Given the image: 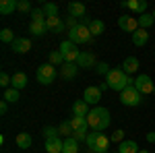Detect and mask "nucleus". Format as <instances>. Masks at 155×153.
Returning <instances> with one entry per match:
<instances>
[{
	"label": "nucleus",
	"mask_w": 155,
	"mask_h": 153,
	"mask_svg": "<svg viewBox=\"0 0 155 153\" xmlns=\"http://www.w3.org/2000/svg\"><path fill=\"white\" fill-rule=\"evenodd\" d=\"M12 83V77H8L6 72H2L0 75V87H4V89H8V85Z\"/></svg>",
	"instance_id": "obj_40"
},
{
	"label": "nucleus",
	"mask_w": 155,
	"mask_h": 153,
	"mask_svg": "<svg viewBox=\"0 0 155 153\" xmlns=\"http://www.w3.org/2000/svg\"><path fill=\"white\" fill-rule=\"evenodd\" d=\"M44 139L48 141V139H56V137H60V130L58 128H54V126H44Z\"/></svg>",
	"instance_id": "obj_34"
},
{
	"label": "nucleus",
	"mask_w": 155,
	"mask_h": 153,
	"mask_svg": "<svg viewBox=\"0 0 155 153\" xmlns=\"http://www.w3.org/2000/svg\"><path fill=\"white\" fill-rule=\"evenodd\" d=\"M71 124H72V130H74V132H87V128H89L87 116H72Z\"/></svg>",
	"instance_id": "obj_15"
},
{
	"label": "nucleus",
	"mask_w": 155,
	"mask_h": 153,
	"mask_svg": "<svg viewBox=\"0 0 155 153\" xmlns=\"http://www.w3.org/2000/svg\"><path fill=\"white\" fill-rule=\"evenodd\" d=\"M110 137H106V135H101L99 132V137H97V141H95V149L93 151L95 153H107V149H110Z\"/></svg>",
	"instance_id": "obj_21"
},
{
	"label": "nucleus",
	"mask_w": 155,
	"mask_h": 153,
	"mask_svg": "<svg viewBox=\"0 0 155 153\" xmlns=\"http://www.w3.org/2000/svg\"><path fill=\"white\" fill-rule=\"evenodd\" d=\"M29 50H31V39L29 37H17L12 42V52L15 54H25Z\"/></svg>",
	"instance_id": "obj_12"
},
{
	"label": "nucleus",
	"mask_w": 155,
	"mask_h": 153,
	"mask_svg": "<svg viewBox=\"0 0 155 153\" xmlns=\"http://www.w3.org/2000/svg\"><path fill=\"white\" fill-rule=\"evenodd\" d=\"M141 149H139V145H137V141H122L118 145V153H139Z\"/></svg>",
	"instance_id": "obj_24"
},
{
	"label": "nucleus",
	"mask_w": 155,
	"mask_h": 153,
	"mask_svg": "<svg viewBox=\"0 0 155 153\" xmlns=\"http://www.w3.org/2000/svg\"><path fill=\"white\" fill-rule=\"evenodd\" d=\"M114 153H118V151H114Z\"/></svg>",
	"instance_id": "obj_48"
},
{
	"label": "nucleus",
	"mask_w": 155,
	"mask_h": 153,
	"mask_svg": "<svg viewBox=\"0 0 155 153\" xmlns=\"http://www.w3.org/2000/svg\"><path fill=\"white\" fill-rule=\"evenodd\" d=\"M19 11L31 12V11H33V8H31V2H29V0H19Z\"/></svg>",
	"instance_id": "obj_41"
},
{
	"label": "nucleus",
	"mask_w": 155,
	"mask_h": 153,
	"mask_svg": "<svg viewBox=\"0 0 155 153\" xmlns=\"http://www.w3.org/2000/svg\"><path fill=\"white\" fill-rule=\"evenodd\" d=\"M35 79H37V83H41V85H50V83H54V79H56V66H52L50 62H48V64L37 66Z\"/></svg>",
	"instance_id": "obj_5"
},
{
	"label": "nucleus",
	"mask_w": 155,
	"mask_h": 153,
	"mask_svg": "<svg viewBox=\"0 0 155 153\" xmlns=\"http://www.w3.org/2000/svg\"><path fill=\"white\" fill-rule=\"evenodd\" d=\"M77 66L79 68H95L97 66V60H95V56L91 54V52H81V56H79V60H77Z\"/></svg>",
	"instance_id": "obj_11"
},
{
	"label": "nucleus",
	"mask_w": 155,
	"mask_h": 153,
	"mask_svg": "<svg viewBox=\"0 0 155 153\" xmlns=\"http://www.w3.org/2000/svg\"><path fill=\"white\" fill-rule=\"evenodd\" d=\"M31 21H48V19H46V15H44L41 8H33L31 11Z\"/></svg>",
	"instance_id": "obj_38"
},
{
	"label": "nucleus",
	"mask_w": 155,
	"mask_h": 153,
	"mask_svg": "<svg viewBox=\"0 0 155 153\" xmlns=\"http://www.w3.org/2000/svg\"><path fill=\"white\" fill-rule=\"evenodd\" d=\"M147 141L155 145V130H153V132H147Z\"/></svg>",
	"instance_id": "obj_44"
},
{
	"label": "nucleus",
	"mask_w": 155,
	"mask_h": 153,
	"mask_svg": "<svg viewBox=\"0 0 155 153\" xmlns=\"http://www.w3.org/2000/svg\"><path fill=\"white\" fill-rule=\"evenodd\" d=\"M58 130H60V137H66V139L72 137V132H74V130H72L71 120H62V124L58 126Z\"/></svg>",
	"instance_id": "obj_32"
},
{
	"label": "nucleus",
	"mask_w": 155,
	"mask_h": 153,
	"mask_svg": "<svg viewBox=\"0 0 155 153\" xmlns=\"http://www.w3.org/2000/svg\"><path fill=\"white\" fill-rule=\"evenodd\" d=\"M110 141H112V143H118V145H120V143H122V141H126V139H124V130H114V132H112V137H110Z\"/></svg>",
	"instance_id": "obj_37"
},
{
	"label": "nucleus",
	"mask_w": 155,
	"mask_h": 153,
	"mask_svg": "<svg viewBox=\"0 0 155 153\" xmlns=\"http://www.w3.org/2000/svg\"><path fill=\"white\" fill-rule=\"evenodd\" d=\"M110 110L107 108H101V106H95L91 108V112L87 114V122H89V128H93L95 132H101L110 126Z\"/></svg>",
	"instance_id": "obj_1"
},
{
	"label": "nucleus",
	"mask_w": 155,
	"mask_h": 153,
	"mask_svg": "<svg viewBox=\"0 0 155 153\" xmlns=\"http://www.w3.org/2000/svg\"><path fill=\"white\" fill-rule=\"evenodd\" d=\"M11 85L15 87V89H19V91L25 89V87H27V75H25V72H15V75H12V83H11Z\"/></svg>",
	"instance_id": "obj_25"
},
{
	"label": "nucleus",
	"mask_w": 155,
	"mask_h": 153,
	"mask_svg": "<svg viewBox=\"0 0 155 153\" xmlns=\"http://www.w3.org/2000/svg\"><path fill=\"white\" fill-rule=\"evenodd\" d=\"M120 101H122V106L137 108V106H141V101H143V95L137 91V87H134V85H130V87H126V89L120 93Z\"/></svg>",
	"instance_id": "obj_4"
},
{
	"label": "nucleus",
	"mask_w": 155,
	"mask_h": 153,
	"mask_svg": "<svg viewBox=\"0 0 155 153\" xmlns=\"http://www.w3.org/2000/svg\"><path fill=\"white\" fill-rule=\"evenodd\" d=\"M60 54L64 56L66 62H77L79 56H81L79 46H77V44H72L71 39H66V42H62V44H60Z\"/></svg>",
	"instance_id": "obj_6"
},
{
	"label": "nucleus",
	"mask_w": 155,
	"mask_h": 153,
	"mask_svg": "<svg viewBox=\"0 0 155 153\" xmlns=\"http://www.w3.org/2000/svg\"><path fill=\"white\" fill-rule=\"evenodd\" d=\"M6 110H8V101H0V114H6Z\"/></svg>",
	"instance_id": "obj_43"
},
{
	"label": "nucleus",
	"mask_w": 155,
	"mask_h": 153,
	"mask_svg": "<svg viewBox=\"0 0 155 153\" xmlns=\"http://www.w3.org/2000/svg\"><path fill=\"white\" fill-rule=\"evenodd\" d=\"M110 71H112V68L107 66V62H97V66H95V72H97V75H107Z\"/></svg>",
	"instance_id": "obj_39"
},
{
	"label": "nucleus",
	"mask_w": 155,
	"mask_h": 153,
	"mask_svg": "<svg viewBox=\"0 0 155 153\" xmlns=\"http://www.w3.org/2000/svg\"><path fill=\"white\" fill-rule=\"evenodd\" d=\"M120 6H122V8H128V11H132L137 17H141V15H145V12H147L149 2H147V0H124Z\"/></svg>",
	"instance_id": "obj_8"
},
{
	"label": "nucleus",
	"mask_w": 155,
	"mask_h": 153,
	"mask_svg": "<svg viewBox=\"0 0 155 153\" xmlns=\"http://www.w3.org/2000/svg\"><path fill=\"white\" fill-rule=\"evenodd\" d=\"M89 31H91L93 37H97V35H101V33L106 31V25H104V21H99V19H93L91 25H89Z\"/></svg>",
	"instance_id": "obj_27"
},
{
	"label": "nucleus",
	"mask_w": 155,
	"mask_h": 153,
	"mask_svg": "<svg viewBox=\"0 0 155 153\" xmlns=\"http://www.w3.org/2000/svg\"><path fill=\"white\" fill-rule=\"evenodd\" d=\"M64 62H66V60H64L62 54H60V50H56V52L50 54V64H52V66H62Z\"/></svg>",
	"instance_id": "obj_33"
},
{
	"label": "nucleus",
	"mask_w": 155,
	"mask_h": 153,
	"mask_svg": "<svg viewBox=\"0 0 155 153\" xmlns=\"http://www.w3.org/2000/svg\"><path fill=\"white\" fill-rule=\"evenodd\" d=\"M46 31H48V25H46V21H31V23H29V33H33V35L41 37Z\"/></svg>",
	"instance_id": "obj_19"
},
{
	"label": "nucleus",
	"mask_w": 155,
	"mask_h": 153,
	"mask_svg": "<svg viewBox=\"0 0 155 153\" xmlns=\"http://www.w3.org/2000/svg\"><path fill=\"white\" fill-rule=\"evenodd\" d=\"M46 25H48V31H52V33H62V31L66 29V25H64V21H62L60 17H52V19H48Z\"/></svg>",
	"instance_id": "obj_16"
},
{
	"label": "nucleus",
	"mask_w": 155,
	"mask_h": 153,
	"mask_svg": "<svg viewBox=\"0 0 155 153\" xmlns=\"http://www.w3.org/2000/svg\"><path fill=\"white\" fill-rule=\"evenodd\" d=\"M134 87H137V91L143 95H149V93H153V87H155V83L151 81V77L149 75H139L137 79H134Z\"/></svg>",
	"instance_id": "obj_7"
},
{
	"label": "nucleus",
	"mask_w": 155,
	"mask_h": 153,
	"mask_svg": "<svg viewBox=\"0 0 155 153\" xmlns=\"http://www.w3.org/2000/svg\"><path fill=\"white\" fill-rule=\"evenodd\" d=\"M97 137H99V132H95V130H93V132H89V135H87V147H89V149H91V151H93V149H95V141H97Z\"/></svg>",
	"instance_id": "obj_36"
},
{
	"label": "nucleus",
	"mask_w": 155,
	"mask_h": 153,
	"mask_svg": "<svg viewBox=\"0 0 155 153\" xmlns=\"http://www.w3.org/2000/svg\"><path fill=\"white\" fill-rule=\"evenodd\" d=\"M153 93H155V87H153Z\"/></svg>",
	"instance_id": "obj_47"
},
{
	"label": "nucleus",
	"mask_w": 155,
	"mask_h": 153,
	"mask_svg": "<svg viewBox=\"0 0 155 153\" xmlns=\"http://www.w3.org/2000/svg\"><path fill=\"white\" fill-rule=\"evenodd\" d=\"M77 72H79L77 62H64V64L60 66V75H62V79H66V81L74 79V77H77Z\"/></svg>",
	"instance_id": "obj_13"
},
{
	"label": "nucleus",
	"mask_w": 155,
	"mask_h": 153,
	"mask_svg": "<svg viewBox=\"0 0 155 153\" xmlns=\"http://www.w3.org/2000/svg\"><path fill=\"white\" fill-rule=\"evenodd\" d=\"M68 15L74 17V19H83L85 17V4H81V2H71L68 4Z\"/></svg>",
	"instance_id": "obj_23"
},
{
	"label": "nucleus",
	"mask_w": 155,
	"mask_h": 153,
	"mask_svg": "<svg viewBox=\"0 0 155 153\" xmlns=\"http://www.w3.org/2000/svg\"><path fill=\"white\" fill-rule=\"evenodd\" d=\"M62 147H64V141H62L60 137L46 141V151L48 153H62Z\"/></svg>",
	"instance_id": "obj_18"
},
{
	"label": "nucleus",
	"mask_w": 155,
	"mask_h": 153,
	"mask_svg": "<svg viewBox=\"0 0 155 153\" xmlns=\"http://www.w3.org/2000/svg\"><path fill=\"white\" fill-rule=\"evenodd\" d=\"M106 81H107V87H110V89L120 91V93H122L126 87L134 85V81L130 79V75H126L122 68H112V71L106 75Z\"/></svg>",
	"instance_id": "obj_2"
},
{
	"label": "nucleus",
	"mask_w": 155,
	"mask_h": 153,
	"mask_svg": "<svg viewBox=\"0 0 155 153\" xmlns=\"http://www.w3.org/2000/svg\"><path fill=\"white\" fill-rule=\"evenodd\" d=\"M68 39H71L72 44L81 46V44H89V42H93V35H91V31H89V27H87V25L79 23L74 29L68 31Z\"/></svg>",
	"instance_id": "obj_3"
},
{
	"label": "nucleus",
	"mask_w": 155,
	"mask_h": 153,
	"mask_svg": "<svg viewBox=\"0 0 155 153\" xmlns=\"http://www.w3.org/2000/svg\"><path fill=\"white\" fill-rule=\"evenodd\" d=\"M21 99V95H19V89H15V87H8V89H4V101H8V104H17Z\"/></svg>",
	"instance_id": "obj_28"
},
{
	"label": "nucleus",
	"mask_w": 155,
	"mask_h": 153,
	"mask_svg": "<svg viewBox=\"0 0 155 153\" xmlns=\"http://www.w3.org/2000/svg\"><path fill=\"white\" fill-rule=\"evenodd\" d=\"M137 21H139V29H149V27L155 23L153 15H149V12H145V15H141V17H137Z\"/></svg>",
	"instance_id": "obj_30"
},
{
	"label": "nucleus",
	"mask_w": 155,
	"mask_h": 153,
	"mask_svg": "<svg viewBox=\"0 0 155 153\" xmlns=\"http://www.w3.org/2000/svg\"><path fill=\"white\" fill-rule=\"evenodd\" d=\"M0 39H2L4 44H12V42H15L17 37L12 35V31H11V29H8V27H4V29L0 31Z\"/></svg>",
	"instance_id": "obj_35"
},
{
	"label": "nucleus",
	"mask_w": 155,
	"mask_h": 153,
	"mask_svg": "<svg viewBox=\"0 0 155 153\" xmlns=\"http://www.w3.org/2000/svg\"><path fill=\"white\" fill-rule=\"evenodd\" d=\"M139 153H149V151H147V149H141V151H139Z\"/></svg>",
	"instance_id": "obj_45"
},
{
	"label": "nucleus",
	"mask_w": 155,
	"mask_h": 153,
	"mask_svg": "<svg viewBox=\"0 0 155 153\" xmlns=\"http://www.w3.org/2000/svg\"><path fill=\"white\" fill-rule=\"evenodd\" d=\"M151 15H153V19H155V11H153V12H151Z\"/></svg>",
	"instance_id": "obj_46"
},
{
	"label": "nucleus",
	"mask_w": 155,
	"mask_h": 153,
	"mask_svg": "<svg viewBox=\"0 0 155 153\" xmlns=\"http://www.w3.org/2000/svg\"><path fill=\"white\" fill-rule=\"evenodd\" d=\"M147 42H149V33H147V29H137V31L132 33V44H134V46L143 48Z\"/></svg>",
	"instance_id": "obj_20"
},
{
	"label": "nucleus",
	"mask_w": 155,
	"mask_h": 153,
	"mask_svg": "<svg viewBox=\"0 0 155 153\" xmlns=\"http://www.w3.org/2000/svg\"><path fill=\"white\" fill-rule=\"evenodd\" d=\"M89 112H91V108H89V104L83 101V99H77V101L72 104V116H87Z\"/></svg>",
	"instance_id": "obj_17"
},
{
	"label": "nucleus",
	"mask_w": 155,
	"mask_h": 153,
	"mask_svg": "<svg viewBox=\"0 0 155 153\" xmlns=\"http://www.w3.org/2000/svg\"><path fill=\"white\" fill-rule=\"evenodd\" d=\"M41 11H44V15H46V19L58 17V4H54V2H46V4L41 6Z\"/></svg>",
	"instance_id": "obj_31"
},
{
	"label": "nucleus",
	"mask_w": 155,
	"mask_h": 153,
	"mask_svg": "<svg viewBox=\"0 0 155 153\" xmlns=\"http://www.w3.org/2000/svg\"><path fill=\"white\" fill-rule=\"evenodd\" d=\"M122 71L126 72V75H132V72L139 71V58H134V56H128V58L122 62Z\"/></svg>",
	"instance_id": "obj_22"
},
{
	"label": "nucleus",
	"mask_w": 155,
	"mask_h": 153,
	"mask_svg": "<svg viewBox=\"0 0 155 153\" xmlns=\"http://www.w3.org/2000/svg\"><path fill=\"white\" fill-rule=\"evenodd\" d=\"M62 153H79V141H74L72 137L64 139V147H62Z\"/></svg>",
	"instance_id": "obj_29"
},
{
	"label": "nucleus",
	"mask_w": 155,
	"mask_h": 153,
	"mask_svg": "<svg viewBox=\"0 0 155 153\" xmlns=\"http://www.w3.org/2000/svg\"><path fill=\"white\" fill-rule=\"evenodd\" d=\"M101 93H104V91H101L99 87H95V85H93V87H87L83 91V101H87L89 106L95 108L97 104L101 101Z\"/></svg>",
	"instance_id": "obj_9"
},
{
	"label": "nucleus",
	"mask_w": 155,
	"mask_h": 153,
	"mask_svg": "<svg viewBox=\"0 0 155 153\" xmlns=\"http://www.w3.org/2000/svg\"><path fill=\"white\" fill-rule=\"evenodd\" d=\"M87 135H89V132H72V139H74V141H87Z\"/></svg>",
	"instance_id": "obj_42"
},
{
	"label": "nucleus",
	"mask_w": 155,
	"mask_h": 153,
	"mask_svg": "<svg viewBox=\"0 0 155 153\" xmlns=\"http://www.w3.org/2000/svg\"><path fill=\"white\" fill-rule=\"evenodd\" d=\"M118 27L122 31H126V33H134L137 29H139V21H137V17H128V15H122L118 19Z\"/></svg>",
	"instance_id": "obj_10"
},
{
	"label": "nucleus",
	"mask_w": 155,
	"mask_h": 153,
	"mask_svg": "<svg viewBox=\"0 0 155 153\" xmlns=\"http://www.w3.org/2000/svg\"><path fill=\"white\" fill-rule=\"evenodd\" d=\"M15 11H19V0H0V15L2 17L12 15Z\"/></svg>",
	"instance_id": "obj_14"
},
{
	"label": "nucleus",
	"mask_w": 155,
	"mask_h": 153,
	"mask_svg": "<svg viewBox=\"0 0 155 153\" xmlns=\"http://www.w3.org/2000/svg\"><path fill=\"white\" fill-rule=\"evenodd\" d=\"M31 143H33V139H31L29 132H19V135H17V145H19L21 149H29Z\"/></svg>",
	"instance_id": "obj_26"
}]
</instances>
